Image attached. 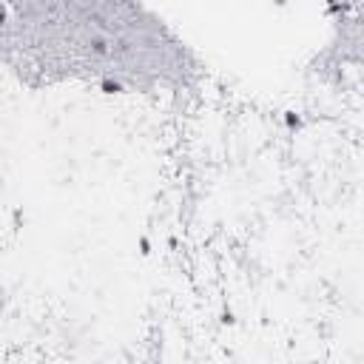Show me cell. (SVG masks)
<instances>
[{
	"label": "cell",
	"instance_id": "277c9868",
	"mask_svg": "<svg viewBox=\"0 0 364 364\" xmlns=\"http://www.w3.org/2000/svg\"><path fill=\"white\" fill-rule=\"evenodd\" d=\"M140 253H143V256H148L151 253V239L148 236H140Z\"/></svg>",
	"mask_w": 364,
	"mask_h": 364
},
{
	"label": "cell",
	"instance_id": "7a4b0ae2",
	"mask_svg": "<svg viewBox=\"0 0 364 364\" xmlns=\"http://www.w3.org/2000/svg\"><path fill=\"white\" fill-rule=\"evenodd\" d=\"M282 120H285L287 131H302V125H305V120H302L296 111H285V117H282Z\"/></svg>",
	"mask_w": 364,
	"mask_h": 364
},
{
	"label": "cell",
	"instance_id": "6da1fadb",
	"mask_svg": "<svg viewBox=\"0 0 364 364\" xmlns=\"http://www.w3.org/2000/svg\"><path fill=\"white\" fill-rule=\"evenodd\" d=\"M97 86H100L103 94H122L125 91V86H122L120 80H114V77H100L97 80Z\"/></svg>",
	"mask_w": 364,
	"mask_h": 364
},
{
	"label": "cell",
	"instance_id": "3957f363",
	"mask_svg": "<svg viewBox=\"0 0 364 364\" xmlns=\"http://www.w3.org/2000/svg\"><path fill=\"white\" fill-rule=\"evenodd\" d=\"M219 321H222V324H228V327H234V324H236L234 310H230V307H225V310H222V316H219Z\"/></svg>",
	"mask_w": 364,
	"mask_h": 364
},
{
	"label": "cell",
	"instance_id": "5b68a950",
	"mask_svg": "<svg viewBox=\"0 0 364 364\" xmlns=\"http://www.w3.org/2000/svg\"><path fill=\"white\" fill-rule=\"evenodd\" d=\"M344 9H347V6H342V3H330L327 12H330V15H339V12H344Z\"/></svg>",
	"mask_w": 364,
	"mask_h": 364
}]
</instances>
